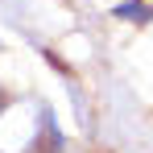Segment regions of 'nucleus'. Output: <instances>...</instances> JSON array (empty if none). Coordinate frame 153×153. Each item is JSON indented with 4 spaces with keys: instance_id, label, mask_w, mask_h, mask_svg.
Segmentation results:
<instances>
[{
    "instance_id": "1",
    "label": "nucleus",
    "mask_w": 153,
    "mask_h": 153,
    "mask_svg": "<svg viewBox=\"0 0 153 153\" xmlns=\"http://www.w3.org/2000/svg\"><path fill=\"white\" fill-rule=\"evenodd\" d=\"M132 8H137V13H141V17H145V13H153V0H137V4H132ZM132 8H120V17H128V13H132Z\"/></svg>"
},
{
    "instance_id": "2",
    "label": "nucleus",
    "mask_w": 153,
    "mask_h": 153,
    "mask_svg": "<svg viewBox=\"0 0 153 153\" xmlns=\"http://www.w3.org/2000/svg\"><path fill=\"white\" fill-rule=\"evenodd\" d=\"M0 108H4V95H0Z\"/></svg>"
}]
</instances>
